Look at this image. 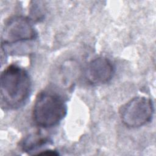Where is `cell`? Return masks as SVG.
Returning a JSON list of instances; mask_svg holds the SVG:
<instances>
[{
	"label": "cell",
	"instance_id": "obj_1",
	"mask_svg": "<svg viewBox=\"0 0 156 156\" xmlns=\"http://www.w3.org/2000/svg\"><path fill=\"white\" fill-rule=\"evenodd\" d=\"M31 80L27 71L15 64L7 66L1 74V105L16 109L22 107L31 92Z\"/></svg>",
	"mask_w": 156,
	"mask_h": 156
},
{
	"label": "cell",
	"instance_id": "obj_2",
	"mask_svg": "<svg viewBox=\"0 0 156 156\" xmlns=\"http://www.w3.org/2000/svg\"><path fill=\"white\" fill-rule=\"evenodd\" d=\"M67 106L63 99L52 91L40 92L35 100L32 117L34 121L43 128L57 125L66 116Z\"/></svg>",
	"mask_w": 156,
	"mask_h": 156
},
{
	"label": "cell",
	"instance_id": "obj_3",
	"mask_svg": "<svg viewBox=\"0 0 156 156\" xmlns=\"http://www.w3.org/2000/svg\"><path fill=\"white\" fill-rule=\"evenodd\" d=\"M154 111V105L151 99L145 96H136L121 107L119 116L126 126L136 128L149 122Z\"/></svg>",
	"mask_w": 156,
	"mask_h": 156
},
{
	"label": "cell",
	"instance_id": "obj_4",
	"mask_svg": "<svg viewBox=\"0 0 156 156\" xmlns=\"http://www.w3.org/2000/svg\"><path fill=\"white\" fill-rule=\"evenodd\" d=\"M37 36V31L29 18L23 16H13L5 22L2 32V43L13 44L34 40Z\"/></svg>",
	"mask_w": 156,
	"mask_h": 156
},
{
	"label": "cell",
	"instance_id": "obj_5",
	"mask_svg": "<svg viewBox=\"0 0 156 156\" xmlns=\"http://www.w3.org/2000/svg\"><path fill=\"white\" fill-rule=\"evenodd\" d=\"M115 72L112 62L107 58L100 57L92 60L88 65L85 77L91 85L105 84L112 79Z\"/></svg>",
	"mask_w": 156,
	"mask_h": 156
},
{
	"label": "cell",
	"instance_id": "obj_6",
	"mask_svg": "<svg viewBox=\"0 0 156 156\" xmlns=\"http://www.w3.org/2000/svg\"><path fill=\"white\" fill-rule=\"evenodd\" d=\"M49 140L40 133H35L26 136L21 142V147L25 152H31L48 143Z\"/></svg>",
	"mask_w": 156,
	"mask_h": 156
},
{
	"label": "cell",
	"instance_id": "obj_7",
	"mask_svg": "<svg viewBox=\"0 0 156 156\" xmlns=\"http://www.w3.org/2000/svg\"><path fill=\"white\" fill-rule=\"evenodd\" d=\"M37 155H58L59 154L54 150H46L38 152Z\"/></svg>",
	"mask_w": 156,
	"mask_h": 156
}]
</instances>
